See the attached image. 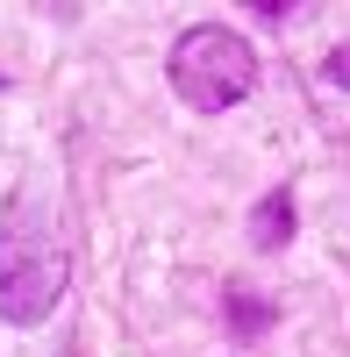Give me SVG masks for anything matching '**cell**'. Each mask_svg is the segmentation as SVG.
Wrapping results in <instances>:
<instances>
[{
    "label": "cell",
    "mask_w": 350,
    "mask_h": 357,
    "mask_svg": "<svg viewBox=\"0 0 350 357\" xmlns=\"http://www.w3.org/2000/svg\"><path fill=\"white\" fill-rule=\"evenodd\" d=\"M65 301V250L57 236L29 215V200L0 222V314L15 329H36V321Z\"/></svg>",
    "instance_id": "cell-1"
},
{
    "label": "cell",
    "mask_w": 350,
    "mask_h": 357,
    "mask_svg": "<svg viewBox=\"0 0 350 357\" xmlns=\"http://www.w3.org/2000/svg\"><path fill=\"white\" fill-rule=\"evenodd\" d=\"M257 86V50L236 36L229 22H200L172 43V93L193 114H222Z\"/></svg>",
    "instance_id": "cell-2"
},
{
    "label": "cell",
    "mask_w": 350,
    "mask_h": 357,
    "mask_svg": "<svg viewBox=\"0 0 350 357\" xmlns=\"http://www.w3.org/2000/svg\"><path fill=\"white\" fill-rule=\"evenodd\" d=\"M286 236H294V200H286V193H265V200H257V215H250V243H257V250H279Z\"/></svg>",
    "instance_id": "cell-3"
},
{
    "label": "cell",
    "mask_w": 350,
    "mask_h": 357,
    "mask_svg": "<svg viewBox=\"0 0 350 357\" xmlns=\"http://www.w3.org/2000/svg\"><path fill=\"white\" fill-rule=\"evenodd\" d=\"M222 314H229V329H236V336H265V329H272V301H257L250 286H229Z\"/></svg>",
    "instance_id": "cell-4"
},
{
    "label": "cell",
    "mask_w": 350,
    "mask_h": 357,
    "mask_svg": "<svg viewBox=\"0 0 350 357\" xmlns=\"http://www.w3.org/2000/svg\"><path fill=\"white\" fill-rule=\"evenodd\" d=\"M329 79H336V86H350V50H336V57H329Z\"/></svg>",
    "instance_id": "cell-5"
}]
</instances>
